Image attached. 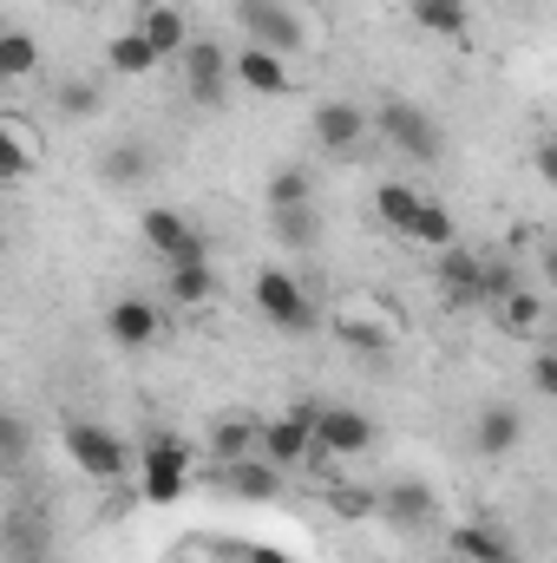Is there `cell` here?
Instances as JSON below:
<instances>
[{
    "instance_id": "16",
    "label": "cell",
    "mask_w": 557,
    "mask_h": 563,
    "mask_svg": "<svg viewBox=\"0 0 557 563\" xmlns=\"http://www.w3.org/2000/svg\"><path fill=\"white\" fill-rule=\"evenodd\" d=\"M446 544H452V558H466V563H518V544L505 531H492V525H452Z\"/></svg>"
},
{
    "instance_id": "20",
    "label": "cell",
    "mask_w": 557,
    "mask_h": 563,
    "mask_svg": "<svg viewBox=\"0 0 557 563\" xmlns=\"http://www.w3.org/2000/svg\"><path fill=\"white\" fill-rule=\"evenodd\" d=\"M33 73H40V40L0 26V86H20V79H33Z\"/></svg>"
},
{
    "instance_id": "31",
    "label": "cell",
    "mask_w": 557,
    "mask_h": 563,
    "mask_svg": "<svg viewBox=\"0 0 557 563\" xmlns=\"http://www.w3.org/2000/svg\"><path fill=\"white\" fill-rule=\"evenodd\" d=\"M59 112H66V119H92V112H99V86H92V79H66V86H59Z\"/></svg>"
},
{
    "instance_id": "23",
    "label": "cell",
    "mask_w": 557,
    "mask_h": 563,
    "mask_svg": "<svg viewBox=\"0 0 557 563\" xmlns=\"http://www.w3.org/2000/svg\"><path fill=\"white\" fill-rule=\"evenodd\" d=\"M144 170H151V151H144L139 139L112 144V151H106V164H99V177H106L112 190H132V184H144Z\"/></svg>"
},
{
    "instance_id": "3",
    "label": "cell",
    "mask_w": 557,
    "mask_h": 563,
    "mask_svg": "<svg viewBox=\"0 0 557 563\" xmlns=\"http://www.w3.org/2000/svg\"><path fill=\"white\" fill-rule=\"evenodd\" d=\"M139 492L151 505H177L190 492V445L171 432H151L139 445Z\"/></svg>"
},
{
    "instance_id": "1",
    "label": "cell",
    "mask_w": 557,
    "mask_h": 563,
    "mask_svg": "<svg viewBox=\"0 0 557 563\" xmlns=\"http://www.w3.org/2000/svg\"><path fill=\"white\" fill-rule=\"evenodd\" d=\"M66 459L86 472V478H99V485H119L125 472H132V445L112 432V426H99V420H73L66 432Z\"/></svg>"
},
{
    "instance_id": "17",
    "label": "cell",
    "mask_w": 557,
    "mask_h": 563,
    "mask_svg": "<svg viewBox=\"0 0 557 563\" xmlns=\"http://www.w3.org/2000/svg\"><path fill=\"white\" fill-rule=\"evenodd\" d=\"M139 33L151 40V53H157V59H171V53H184V46H190V13H184V7H171V0H157V7H144V13H139Z\"/></svg>"
},
{
    "instance_id": "33",
    "label": "cell",
    "mask_w": 557,
    "mask_h": 563,
    "mask_svg": "<svg viewBox=\"0 0 557 563\" xmlns=\"http://www.w3.org/2000/svg\"><path fill=\"white\" fill-rule=\"evenodd\" d=\"M26 445H33V432L20 413H0V465H20L26 459Z\"/></svg>"
},
{
    "instance_id": "24",
    "label": "cell",
    "mask_w": 557,
    "mask_h": 563,
    "mask_svg": "<svg viewBox=\"0 0 557 563\" xmlns=\"http://www.w3.org/2000/svg\"><path fill=\"white\" fill-rule=\"evenodd\" d=\"M492 308H499L505 334H538V328H545V301H538V295H532L525 282H518V288H512L505 301H492Z\"/></svg>"
},
{
    "instance_id": "4",
    "label": "cell",
    "mask_w": 557,
    "mask_h": 563,
    "mask_svg": "<svg viewBox=\"0 0 557 563\" xmlns=\"http://www.w3.org/2000/svg\"><path fill=\"white\" fill-rule=\"evenodd\" d=\"M256 308L282 334H315V301H308V288L288 269H256Z\"/></svg>"
},
{
    "instance_id": "5",
    "label": "cell",
    "mask_w": 557,
    "mask_h": 563,
    "mask_svg": "<svg viewBox=\"0 0 557 563\" xmlns=\"http://www.w3.org/2000/svg\"><path fill=\"white\" fill-rule=\"evenodd\" d=\"M308 432H315V452L328 459H361L374 445V420L361 407H308Z\"/></svg>"
},
{
    "instance_id": "6",
    "label": "cell",
    "mask_w": 557,
    "mask_h": 563,
    "mask_svg": "<svg viewBox=\"0 0 557 563\" xmlns=\"http://www.w3.org/2000/svg\"><path fill=\"white\" fill-rule=\"evenodd\" d=\"M237 20L250 33V46H270V53H302V20L288 0H237Z\"/></svg>"
},
{
    "instance_id": "14",
    "label": "cell",
    "mask_w": 557,
    "mask_h": 563,
    "mask_svg": "<svg viewBox=\"0 0 557 563\" xmlns=\"http://www.w3.org/2000/svg\"><path fill=\"white\" fill-rule=\"evenodd\" d=\"M315 144L321 151H354V144L368 139V112L361 106H348V99H328V106H315Z\"/></svg>"
},
{
    "instance_id": "13",
    "label": "cell",
    "mask_w": 557,
    "mask_h": 563,
    "mask_svg": "<svg viewBox=\"0 0 557 563\" xmlns=\"http://www.w3.org/2000/svg\"><path fill=\"white\" fill-rule=\"evenodd\" d=\"M518 439H525V413L518 407H505V400L479 407V420H472V452L479 459H505V452H518Z\"/></svg>"
},
{
    "instance_id": "25",
    "label": "cell",
    "mask_w": 557,
    "mask_h": 563,
    "mask_svg": "<svg viewBox=\"0 0 557 563\" xmlns=\"http://www.w3.org/2000/svg\"><path fill=\"white\" fill-rule=\"evenodd\" d=\"M33 164H40V144H26L7 119H0V184H26Z\"/></svg>"
},
{
    "instance_id": "32",
    "label": "cell",
    "mask_w": 557,
    "mask_h": 563,
    "mask_svg": "<svg viewBox=\"0 0 557 563\" xmlns=\"http://www.w3.org/2000/svg\"><path fill=\"white\" fill-rule=\"evenodd\" d=\"M328 511L335 518H368L374 511V492L368 485H328Z\"/></svg>"
},
{
    "instance_id": "15",
    "label": "cell",
    "mask_w": 557,
    "mask_h": 563,
    "mask_svg": "<svg viewBox=\"0 0 557 563\" xmlns=\"http://www.w3.org/2000/svg\"><path fill=\"white\" fill-rule=\"evenodd\" d=\"M479 276H485V256H472V250H439V295L452 301V308H472L479 301Z\"/></svg>"
},
{
    "instance_id": "29",
    "label": "cell",
    "mask_w": 557,
    "mask_h": 563,
    "mask_svg": "<svg viewBox=\"0 0 557 563\" xmlns=\"http://www.w3.org/2000/svg\"><path fill=\"white\" fill-rule=\"evenodd\" d=\"M341 341H354V347H368V354H387L394 328H381V321H361V314H348V308H341Z\"/></svg>"
},
{
    "instance_id": "18",
    "label": "cell",
    "mask_w": 557,
    "mask_h": 563,
    "mask_svg": "<svg viewBox=\"0 0 557 563\" xmlns=\"http://www.w3.org/2000/svg\"><path fill=\"white\" fill-rule=\"evenodd\" d=\"M374 210H381V223H387V230H401V236H414L419 210H426V190H414L407 177H387V184L374 190Z\"/></svg>"
},
{
    "instance_id": "11",
    "label": "cell",
    "mask_w": 557,
    "mask_h": 563,
    "mask_svg": "<svg viewBox=\"0 0 557 563\" xmlns=\"http://www.w3.org/2000/svg\"><path fill=\"white\" fill-rule=\"evenodd\" d=\"M374 511H387L401 531H419V525H433V518H439V498H433V485H426V478H394V485H381V492H374Z\"/></svg>"
},
{
    "instance_id": "7",
    "label": "cell",
    "mask_w": 557,
    "mask_h": 563,
    "mask_svg": "<svg viewBox=\"0 0 557 563\" xmlns=\"http://www.w3.org/2000/svg\"><path fill=\"white\" fill-rule=\"evenodd\" d=\"M139 236H144V250H157L164 263H197V256H204V236H197V230H190V217H184V210H171V203L139 210Z\"/></svg>"
},
{
    "instance_id": "9",
    "label": "cell",
    "mask_w": 557,
    "mask_h": 563,
    "mask_svg": "<svg viewBox=\"0 0 557 563\" xmlns=\"http://www.w3.org/2000/svg\"><path fill=\"white\" fill-rule=\"evenodd\" d=\"M308 452H315V432H308V407H295V413H282V420L256 426V459H270L276 472L302 465Z\"/></svg>"
},
{
    "instance_id": "27",
    "label": "cell",
    "mask_w": 557,
    "mask_h": 563,
    "mask_svg": "<svg viewBox=\"0 0 557 563\" xmlns=\"http://www.w3.org/2000/svg\"><path fill=\"white\" fill-rule=\"evenodd\" d=\"M210 452H217L223 465H230V459H250V452H256V420H237V413L217 420L210 426Z\"/></svg>"
},
{
    "instance_id": "26",
    "label": "cell",
    "mask_w": 557,
    "mask_h": 563,
    "mask_svg": "<svg viewBox=\"0 0 557 563\" xmlns=\"http://www.w3.org/2000/svg\"><path fill=\"white\" fill-rule=\"evenodd\" d=\"M308 197H315V177L302 164H276L270 170V210H302Z\"/></svg>"
},
{
    "instance_id": "28",
    "label": "cell",
    "mask_w": 557,
    "mask_h": 563,
    "mask_svg": "<svg viewBox=\"0 0 557 563\" xmlns=\"http://www.w3.org/2000/svg\"><path fill=\"white\" fill-rule=\"evenodd\" d=\"M414 20L426 33H459L466 26V0H414Z\"/></svg>"
},
{
    "instance_id": "12",
    "label": "cell",
    "mask_w": 557,
    "mask_h": 563,
    "mask_svg": "<svg viewBox=\"0 0 557 563\" xmlns=\"http://www.w3.org/2000/svg\"><path fill=\"white\" fill-rule=\"evenodd\" d=\"M106 334H112L119 347H151V341L164 334V314H157L144 295H119V301L106 308Z\"/></svg>"
},
{
    "instance_id": "30",
    "label": "cell",
    "mask_w": 557,
    "mask_h": 563,
    "mask_svg": "<svg viewBox=\"0 0 557 563\" xmlns=\"http://www.w3.org/2000/svg\"><path fill=\"white\" fill-rule=\"evenodd\" d=\"M276 236L288 250H308V243H315V210H308V203H302V210H276Z\"/></svg>"
},
{
    "instance_id": "22",
    "label": "cell",
    "mask_w": 557,
    "mask_h": 563,
    "mask_svg": "<svg viewBox=\"0 0 557 563\" xmlns=\"http://www.w3.org/2000/svg\"><path fill=\"white\" fill-rule=\"evenodd\" d=\"M171 301H184V308H204L210 295H217V269H210V256H197V263H171Z\"/></svg>"
},
{
    "instance_id": "21",
    "label": "cell",
    "mask_w": 557,
    "mask_h": 563,
    "mask_svg": "<svg viewBox=\"0 0 557 563\" xmlns=\"http://www.w3.org/2000/svg\"><path fill=\"white\" fill-rule=\"evenodd\" d=\"M106 66H112L119 79H144V73H157V53H151V40H144L139 26H125V33L106 46Z\"/></svg>"
},
{
    "instance_id": "2",
    "label": "cell",
    "mask_w": 557,
    "mask_h": 563,
    "mask_svg": "<svg viewBox=\"0 0 557 563\" xmlns=\"http://www.w3.org/2000/svg\"><path fill=\"white\" fill-rule=\"evenodd\" d=\"M368 132H381V139L394 144L401 157H414V164H439L446 157V132L419 106H407V99H387L381 112H368Z\"/></svg>"
},
{
    "instance_id": "10",
    "label": "cell",
    "mask_w": 557,
    "mask_h": 563,
    "mask_svg": "<svg viewBox=\"0 0 557 563\" xmlns=\"http://www.w3.org/2000/svg\"><path fill=\"white\" fill-rule=\"evenodd\" d=\"M177 59H184V79H190V99L197 106H217L230 92V53L217 40H190Z\"/></svg>"
},
{
    "instance_id": "19",
    "label": "cell",
    "mask_w": 557,
    "mask_h": 563,
    "mask_svg": "<svg viewBox=\"0 0 557 563\" xmlns=\"http://www.w3.org/2000/svg\"><path fill=\"white\" fill-rule=\"evenodd\" d=\"M223 485H230L237 498L263 505V498H276V492H282V472L270 465V459H256V452H250V459H230V465H223Z\"/></svg>"
},
{
    "instance_id": "34",
    "label": "cell",
    "mask_w": 557,
    "mask_h": 563,
    "mask_svg": "<svg viewBox=\"0 0 557 563\" xmlns=\"http://www.w3.org/2000/svg\"><path fill=\"white\" fill-rule=\"evenodd\" d=\"M532 394H545V400L557 394V361H551V354H538V361H532Z\"/></svg>"
},
{
    "instance_id": "8",
    "label": "cell",
    "mask_w": 557,
    "mask_h": 563,
    "mask_svg": "<svg viewBox=\"0 0 557 563\" xmlns=\"http://www.w3.org/2000/svg\"><path fill=\"white\" fill-rule=\"evenodd\" d=\"M230 86H243V92H256V99H282V92H295V73H288L282 53L243 40V46L230 53Z\"/></svg>"
}]
</instances>
